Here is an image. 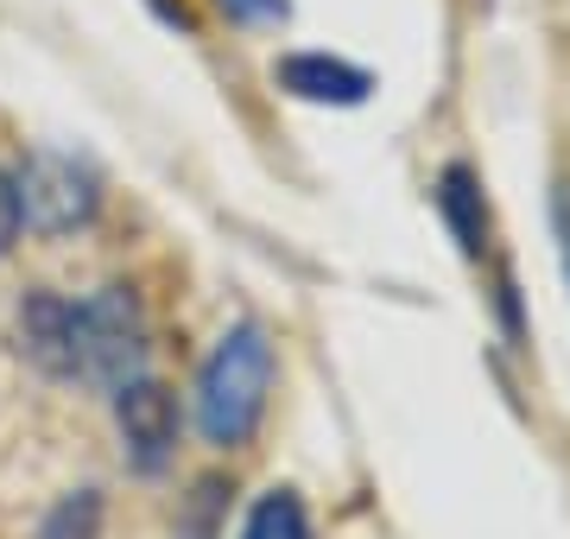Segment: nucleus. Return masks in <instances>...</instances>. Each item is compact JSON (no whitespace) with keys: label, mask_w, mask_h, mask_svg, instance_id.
I'll return each instance as SVG.
<instances>
[{"label":"nucleus","mask_w":570,"mask_h":539,"mask_svg":"<svg viewBox=\"0 0 570 539\" xmlns=\"http://www.w3.org/2000/svg\"><path fill=\"white\" fill-rule=\"evenodd\" d=\"M266 388H273V343L261 324H235L197 374V425L216 451H235L254 438L266 413Z\"/></svg>","instance_id":"f257e3e1"},{"label":"nucleus","mask_w":570,"mask_h":539,"mask_svg":"<svg viewBox=\"0 0 570 539\" xmlns=\"http://www.w3.org/2000/svg\"><path fill=\"white\" fill-rule=\"evenodd\" d=\"M146 374V317L127 286H102L77 305L70 331V381H89L102 394H121L127 381Z\"/></svg>","instance_id":"f03ea898"},{"label":"nucleus","mask_w":570,"mask_h":539,"mask_svg":"<svg viewBox=\"0 0 570 539\" xmlns=\"http://www.w3.org/2000/svg\"><path fill=\"white\" fill-rule=\"evenodd\" d=\"M13 190H20V216L39 228V235H70V228H82L96 216V178H89V166L63 159V153L26 159Z\"/></svg>","instance_id":"7ed1b4c3"},{"label":"nucleus","mask_w":570,"mask_h":539,"mask_svg":"<svg viewBox=\"0 0 570 539\" xmlns=\"http://www.w3.org/2000/svg\"><path fill=\"white\" fill-rule=\"evenodd\" d=\"M115 425H121V444L134 457V470H165V457L178 444V400L165 394L159 381H127L115 394Z\"/></svg>","instance_id":"20e7f679"},{"label":"nucleus","mask_w":570,"mask_h":539,"mask_svg":"<svg viewBox=\"0 0 570 539\" xmlns=\"http://www.w3.org/2000/svg\"><path fill=\"white\" fill-rule=\"evenodd\" d=\"M279 89L305 96V102L355 108V102H367L374 77H367V70H355V63H343V58H324V51H298V58L279 63Z\"/></svg>","instance_id":"39448f33"},{"label":"nucleus","mask_w":570,"mask_h":539,"mask_svg":"<svg viewBox=\"0 0 570 539\" xmlns=\"http://www.w3.org/2000/svg\"><path fill=\"white\" fill-rule=\"evenodd\" d=\"M70 331H77V305L58 298V292H32V298L20 305L26 355H32L45 374H63V381H70Z\"/></svg>","instance_id":"423d86ee"},{"label":"nucleus","mask_w":570,"mask_h":539,"mask_svg":"<svg viewBox=\"0 0 570 539\" xmlns=\"http://www.w3.org/2000/svg\"><path fill=\"white\" fill-rule=\"evenodd\" d=\"M438 209L450 216L456 242H463V254L489 248V209H482V190H475V178H469L463 166L444 171V185H438Z\"/></svg>","instance_id":"0eeeda50"},{"label":"nucleus","mask_w":570,"mask_h":539,"mask_svg":"<svg viewBox=\"0 0 570 539\" xmlns=\"http://www.w3.org/2000/svg\"><path fill=\"white\" fill-rule=\"evenodd\" d=\"M242 539H311V520H305V508H298V496L273 489V496L247 514Z\"/></svg>","instance_id":"6e6552de"},{"label":"nucleus","mask_w":570,"mask_h":539,"mask_svg":"<svg viewBox=\"0 0 570 539\" xmlns=\"http://www.w3.org/2000/svg\"><path fill=\"white\" fill-rule=\"evenodd\" d=\"M20 228H26V216H20V190H13V178L0 171V254L20 242Z\"/></svg>","instance_id":"1a4fd4ad"},{"label":"nucleus","mask_w":570,"mask_h":539,"mask_svg":"<svg viewBox=\"0 0 570 539\" xmlns=\"http://www.w3.org/2000/svg\"><path fill=\"white\" fill-rule=\"evenodd\" d=\"M228 7L247 20H285V0H228Z\"/></svg>","instance_id":"9d476101"}]
</instances>
